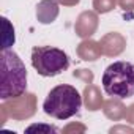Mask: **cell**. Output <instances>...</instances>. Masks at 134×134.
Segmentation results:
<instances>
[{
	"mask_svg": "<svg viewBox=\"0 0 134 134\" xmlns=\"http://www.w3.org/2000/svg\"><path fill=\"white\" fill-rule=\"evenodd\" d=\"M2 81H0V98L11 99L25 93L27 90V68L21 57L13 49H2Z\"/></svg>",
	"mask_w": 134,
	"mask_h": 134,
	"instance_id": "1",
	"label": "cell"
},
{
	"mask_svg": "<svg viewBox=\"0 0 134 134\" xmlns=\"http://www.w3.org/2000/svg\"><path fill=\"white\" fill-rule=\"evenodd\" d=\"M81 107H82L81 93L76 90V87L68 84H60L54 87L47 93L43 103L44 114L55 120H68L77 115Z\"/></svg>",
	"mask_w": 134,
	"mask_h": 134,
	"instance_id": "2",
	"label": "cell"
},
{
	"mask_svg": "<svg viewBox=\"0 0 134 134\" xmlns=\"http://www.w3.org/2000/svg\"><path fill=\"white\" fill-rule=\"evenodd\" d=\"M103 90L107 96L128 99L134 96V63L118 60L110 63L101 77Z\"/></svg>",
	"mask_w": 134,
	"mask_h": 134,
	"instance_id": "3",
	"label": "cell"
},
{
	"mask_svg": "<svg viewBox=\"0 0 134 134\" xmlns=\"http://www.w3.org/2000/svg\"><path fill=\"white\" fill-rule=\"evenodd\" d=\"M32 66L43 77H55L70 68V57L54 46H35L32 49Z\"/></svg>",
	"mask_w": 134,
	"mask_h": 134,
	"instance_id": "4",
	"label": "cell"
},
{
	"mask_svg": "<svg viewBox=\"0 0 134 134\" xmlns=\"http://www.w3.org/2000/svg\"><path fill=\"white\" fill-rule=\"evenodd\" d=\"M35 129H44V131H47V132H58V129H57L55 126H36V125L30 126L27 131H35Z\"/></svg>",
	"mask_w": 134,
	"mask_h": 134,
	"instance_id": "5",
	"label": "cell"
}]
</instances>
